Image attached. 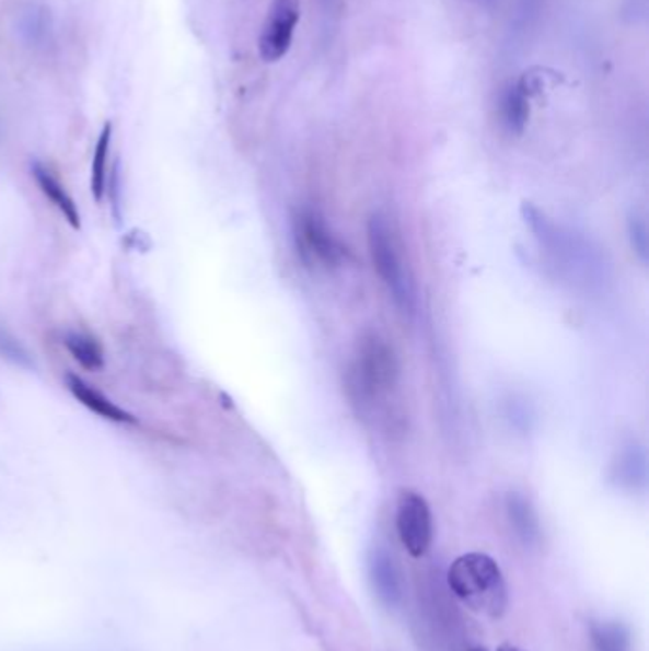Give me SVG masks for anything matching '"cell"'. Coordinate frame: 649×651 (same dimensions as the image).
Segmentation results:
<instances>
[{"mask_svg": "<svg viewBox=\"0 0 649 651\" xmlns=\"http://www.w3.org/2000/svg\"><path fill=\"white\" fill-rule=\"evenodd\" d=\"M111 141H113V123H105L95 141L94 156H92V172H90V190L95 202L100 205L107 193V162H109Z\"/></svg>", "mask_w": 649, "mask_h": 651, "instance_id": "obj_16", "label": "cell"}, {"mask_svg": "<svg viewBox=\"0 0 649 651\" xmlns=\"http://www.w3.org/2000/svg\"><path fill=\"white\" fill-rule=\"evenodd\" d=\"M398 383V360L393 347L378 336L368 334L358 344L357 357L349 370V393L360 410H370L375 403L393 393Z\"/></svg>", "mask_w": 649, "mask_h": 651, "instance_id": "obj_2", "label": "cell"}, {"mask_svg": "<svg viewBox=\"0 0 649 651\" xmlns=\"http://www.w3.org/2000/svg\"><path fill=\"white\" fill-rule=\"evenodd\" d=\"M0 359L8 360L10 364L22 370H35V360L27 347L4 326H0Z\"/></svg>", "mask_w": 649, "mask_h": 651, "instance_id": "obj_18", "label": "cell"}, {"mask_svg": "<svg viewBox=\"0 0 649 651\" xmlns=\"http://www.w3.org/2000/svg\"><path fill=\"white\" fill-rule=\"evenodd\" d=\"M368 576L372 583L373 593L381 604L387 607H398L404 601V581L402 571L393 555L383 547H373L368 557Z\"/></svg>", "mask_w": 649, "mask_h": 651, "instance_id": "obj_8", "label": "cell"}, {"mask_svg": "<svg viewBox=\"0 0 649 651\" xmlns=\"http://www.w3.org/2000/svg\"><path fill=\"white\" fill-rule=\"evenodd\" d=\"M613 480L621 488L638 490L646 484V455L644 450L636 444L625 447L619 454V460L613 463Z\"/></svg>", "mask_w": 649, "mask_h": 651, "instance_id": "obj_15", "label": "cell"}, {"mask_svg": "<svg viewBox=\"0 0 649 651\" xmlns=\"http://www.w3.org/2000/svg\"><path fill=\"white\" fill-rule=\"evenodd\" d=\"M482 4H489V2H494V0H480Z\"/></svg>", "mask_w": 649, "mask_h": 651, "instance_id": "obj_23", "label": "cell"}, {"mask_svg": "<svg viewBox=\"0 0 649 651\" xmlns=\"http://www.w3.org/2000/svg\"><path fill=\"white\" fill-rule=\"evenodd\" d=\"M396 534L412 558H424L432 543V514L427 499L414 490H402L396 501Z\"/></svg>", "mask_w": 649, "mask_h": 651, "instance_id": "obj_6", "label": "cell"}, {"mask_svg": "<svg viewBox=\"0 0 649 651\" xmlns=\"http://www.w3.org/2000/svg\"><path fill=\"white\" fill-rule=\"evenodd\" d=\"M594 651H630V632L619 621H592L589 627Z\"/></svg>", "mask_w": 649, "mask_h": 651, "instance_id": "obj_17", "label": "cell"}, {"mask_svg": "<svg viewBox=\"0 0 649 651\" xmlns=\"http://www.w3.org/2000/svg\"><path fill=\"white\" fill-rule=\"evenodd\" d=\"M505 514L509 520L512 534L517 535L524 547H537L541 543V524L537 512L530 499H525L519 491H511L505 498Z\"/></svg>", "mask_w": 649, "mask_h": 651, "instance_id": "obj_12", "label": "cell"}, {"mask_svg": "<svg viewBox=\"0 0 649 651\" xmlns=\"http://www.w3.org/2000/svg\"><path fill=\"white\" fill-rule=\"evenodd\" d=\"M293 234L298 254L305 264L337 267L344 264L349 252L337 241L328 225L313 210H301L293 220Z\"/></svg>", "mask_w": 649, "mask_h": 651, "instance_id": "obj_5", "label": "cell"}, {"mask_svg": "<svg viewBox=\"0 0 649 651\" xmlns=\"http://www.w3.org/2000/svg\"><path fill=\"white\" fill-rule=\"evenodd\" d=\"M628 239L638 257L646 264L649 254L648 228H646V221L636 213L628 218Z\"/></svg>", "mask_w": 649, "mask_h": 651, "instance_id": "obj_19", "label": "cell"}, {"mask_svg": "<svg viewBox=\"0 0 649 651\" xmlns=\"http://www.w3.org/2000/svg\"><path fill=\"white\" fill-rule=\"evenodd\" d=\"M368 248L372 256L373 269L380 275L383 284L393 293V300L404 313H414L416 292L409 277L408 265L404 264L401 242L393 228L381 213H373L368 221Z\"/></svg>", "mask_w": 649, "mask_h": 651, "instance_id": "obj_3", "label": "cell"}, {"mask_svg": "<svg viewBox=\"0 0 649 651\" xmlns=\"http://www.w3.org/2000/svg\"><path fill=\"white\" fill-rule=\"evenodd\" d=\"M467 651H488L486 648H482V646H473V648H468Z\"/></svg>", "mask_w": 649, "mask_h": 651, "instance_id": "obj_22", "label": "cell"}, {"mask_svg": "<svg viewBox=\"0 0 649 651\" xmlns=\"http://www.w3.org/2000/svg\"><path fill=\"white\" fill-rule=\"evenodd\" d=\"M300 0H273L259 35V56L265 63H277L290 51L300 23Z\"/></svg>", "mask_w": 649, "mask_h": 651, "instance_id": "obj_7", "label": "cell"}, {"mask_svg": "<svg viewBox=\"0 0 649 651\" xmlns=\"http://www.w3.org/2000/svg\"><path fill=\"white\" fill-rule=\"evenodd\" d=\"M532 103H530V86L525 79L509 81L499 92L497 100V117L499 125L509 136H522L530 123Z\"/></svg>", "mask_w": 649, "mask_h": 651, "instance_id": "obj_9", "label": "cell"}, {"mask_svg": "<svg viewBox=\"0 0 649 651\" xmlns=\"http://www.w3.org/2000/svg\"><path fill=\"white\" fill-rule=\"evenodd\" d=\"M448 586L455 598L484 619H501L509 591L499 563L486 553H467L448 568Z\"/></svg>", "mask_w": 649, "mask_h": 651, "instance_id": "obj_1", "label": "cell"}, {"mask_svg": "<svg viewBox=\"0 0 649 651\" xmlns=\"http://www.w3.org/2000/svg\"><path fill=\"white\" fill-rule=\"evenodd\" d=\"M118 168H120V164L115 161L109 176V198L111 205H113V213H115L117 220H120V212H118V206H120V200H118V197H120V172H118Z\"/></svg>", "mask_w": 649, "mask_h": 651, "instance_id": "obj_20", "label": "cell"}, {"mask_svg": "<svg viewBox=\"0 0 649 651\" xmlns=\"http://www.w3.org/2000/svg\"><path fill=\"white\" fill-rule=\"evenodd\" d=\"M525 221L530 223L533 233L540 239L541 248H545L547 252L553 267L560 269L558 272L569 275L571 282L577 279H589V275H591L589 267L592 265L591 244H587L579 236H573L576 233L563 231L553 221H548L543 213L533 210L530 206H525Z\"/></svg>", "mask_w": 649, "mask_h": 651, "instance_id": "obj_4", "label": "cell"}, {"mask_svg": "<svg viewBox=\"0 0 649 651\" xmlns=\"http://www.w3.org/2000/svg\"><path fill=\"white\" fill-rule=\"evenodd\" d=\"M15 31L23 45L40 50L51 43V15L48 10L38 4L20 10L15 18Z\"/></svg>", "mask_w": 649, "mask_h": 651, "instance_id": "obj_13", "label": "cell"}, {"mask_svg": "<svg viewBox=\"0 0 649 651\" xmlns=\"http://www.w3.org/2000/svg\"><path fill=\"white\" fill-rule=\"evenodd\" d=\"M496 651H524L519 646L509 644V642H505V644L499 646Z\"/></svg>", "mask_w": 649, "mask_h": 651, "instance_id": "obj_21", "label": "cell"}, {"mask_svg": "<svg viewBox=\"0 0 649 651\" xmlns=\"http://www.w3.org/2000/svg\"><path fill=\"white\" fill-rule=\"evenodd\" d=\"M31 176L37 182L38 189L44 197L50 200L54 208L63 216V220L71 225V229L81 231V212H79V206L74 202L73 197L66 189V185L61 184L58 177L51 174V170L44 166L43 162H31Z\"/></svg>", "mask_w": 649, "mask_h": 651, "instance_id": "obj_11", "label": "cell"}, {"mask_svg": "<svg viewBox=\"0 0 649 651\" xmlns=\"http://www.w3.org/2000/svg\"><path fill=\"white\" fill-rule=\"evenodd\" d=\"M66 385L69 393L74 396V400L92 411L95 416L113 421V423H138V418L130 411L120 408L117 403H113L109 396L103 395L102 391L92 387L90 383L79 377L77 373H67Z\"/></svg>", "mask_w": 649, "mask_h": 651, "instance_id": "obj_10", "label": "cell"}, {"mask_svg": "<svg viewBox=\"0 0 649 651\" xmlns=\"http://www.w3.org/2000/svg\"><path fill=\"white\" fill-rule=\"evenodd\" d=\"M61 344L73 357L74 362H79V367L84 368L88 372H100L105 368L102 344L92 334L79 332V329H67L61 337Z\"/></svg>", "mask_w": 649, "mask_h": 651, "instance_id": "obj_14", "label": "cell"}]
</instances>
